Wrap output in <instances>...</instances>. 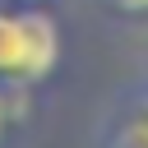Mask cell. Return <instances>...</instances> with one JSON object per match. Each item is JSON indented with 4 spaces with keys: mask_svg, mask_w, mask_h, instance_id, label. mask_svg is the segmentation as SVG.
Returning <instances> with one entry per match:
<instances>
[{
    "mask_svg": "<svg viewBox=\"0 0 148 148\" xmlns=\"http://www.w3.org/2000/svg\"><path fill=\"white\" fill-rule=\"evenodd\" d=\"M65 60V28L46 5H0V83L42 88Z\"/></svg>",
    "mask_w": 148,
    "mask_h": 148,
    "instance_id": "1",
    "label": "cell"
},
{
    "mask_svg": "<svg viewBox=\"0 0 148 148\" xmlns=\"http://www.w3.org/2000/svg\"><path fill=\"white\" fill-rule=\"evenodd\" d=\"M32 88H9V83H0V148H9V139H14V130H18V102L28 97Z\"/></svg>",
    "mask_w": 148,
    "mask_h": 148,
    "instance_id": "3",
    "label": "cell"
},
{
    "mask_svg": "<svg viewBox=\"0 0 148 148\" xmlns=\"http://www.w3.org/2000/svg\"><path fill=\"white\" fill-rule=\"evenodd\" d=\"M14 5H51V0H14Z\"/></svg>",
    "mask_w": 148,
    "mask_h": 148,
    "instance_id": "5",
    "label": "cell"
},
{
    "mask_svg": "<svg viewBox=\"0 0 148 148\" xmlns=\"http://www.w3.org/2000/svg\"><path fill=\"white\" fill-rule=\"evenodd\" d=\"M97 5L116 18H148V0H97Z\"/></svg>",
    "mask_w": 148,
    "mask_h": 148,
    "instance_id": "4",
    "label": "cell"
},
{
    "mask_svg": "<svg viewBox=\"0 0 148 148\" xmlns=\"http://www.w3.org/2000/svg\"><path fill=\"white\" fill-rule=\"evenodd\" d=\"M97 148H148V83L125 92V106L106 116Z\"/></svg>",
    "mask_w": 148,
    "mask_h": 148,
    "instance_id": "2",
    "label": "cell"
}]
</instances>
